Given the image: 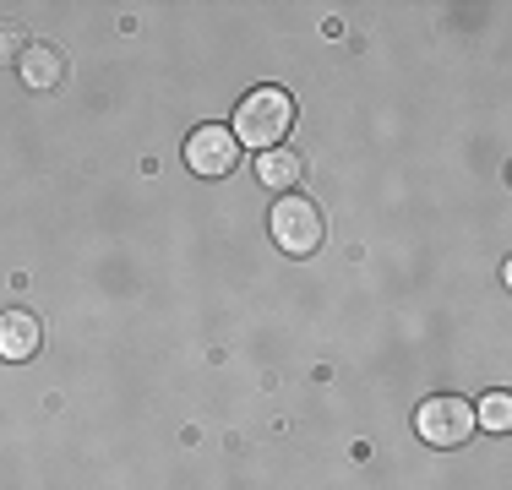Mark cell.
Instances as JSON below:
<instances>
[{
    "label": "cell",
    "mask_w": 512,
    "mask_h": 490,
    "mask_svg": "<svg viewBox=\"0 0 512 490\" xmlns=\"http://www.w3.org/2000/svg\"><path fill=\"white\" fill-rule=\"evenodd\" d=\"M289 126H295V98L284 88H256L235 109V142L256 147V153H273L289 137Z\"/></svg>",
    "instance_id": "cell-1"
},
{
    "label": "cell",
    "mask_w": 512,
    "mask_h": 490,
    "mask_svg": "<svg viewBox=\"0 0 512 490\" xmlns=\"http://www.w3.org/2000/svg\"><path fill=\"white\" fill-rule=\"evenodd\" d=\"M414 431H420L425 447H463L480 425H474V403L442 392V398H425L420 409H414Z\"/></svg>",
    "instance_id": "cell-2"
},
{
    "label": "cell",
    "mask_w": 512,
    "mask_h": 490,
    "mask_svg": "<svg viewBox=\"0 0 512 490\" xmlns=\"http://www.w3.org/2000/svg\"><path fill=\"white\" fill-rule=\"evenodd\" d=\"M273 240H278V251H289V256H311L316 245H322V213H316V202H306V196H278L273 202Z\"/></svg>",
    "instance_id": "cell-3"
},
{
    "label": "cell",
    "mask_w": 512,
    "mask_h": 490,
    "mask_svg": "<svg viewBox=\"0 0 512 490\" xmlns=\"http://www.w3.org/2000/svg\"><path fill=\"white\" fill-rule=\"evenodd\" d=\"M235 158H240L235 131H224V126H197V131H191V142H186L191 175L218 180V175H229V169H235Z\"/></svg>",
    "instance_id": "cell-4"
},
{
    "label": "cell",
    "mask_w": 512,
    "mask_h": 490,
    "mask_svg": "<svg viewBox=\"0 0 512 490\" xmlns=\"http://www.w3.org/2000/svg\"><path fill=\"white\" fill-rule=\"evenodd\" d=\"M39 343H44V327H39L33 311H6L0 316V360L22 365V360L39 354Z\"/></svg>",
    "instance_id": "cell-5"
},
{
    "label": "cell",
    "mask_w": 512,
    "mask_h": 490,
    "mask_svg": "<svg viewBox=\"0 0 512 490\" xmlns=\"http://www.w3.org/2000/svg\"><path fill=\"white\" fill-rule=\"evenodd\" d=\"M300 175H306V164H300V153H289V147L256 153V180H262V186L284 191V186H300Z\"/></svg>",
    "instance_id": "cell-6"
},
{
    "label": "cell",
    "mask_w": 512,
    "mask_h": 490,
    "mask_svg": "<svg viewBox=\"0 0 512 490\" xmlns=\"http://www.w3.org/2000/svg\"><path fill=\"white\" fill-rule=\"evenodd\" d=\"M60 71H66V60H60L50 44H28V55H22V77H28V88H55Z\"/></svg>",
    "instance_id": "cell-7"
},
{
    "label": "cell",
    "mask_w": 512,
    "mask_h": 490,
    "mask_svg": "<svg viewBox=\"0 0 512 490\" xmlns=\"http://www.w3.org/2000/svg\"><path fill=\"white\" fill-rule=\"evenodd\" d=\"M474 425H485V431H512V398L507 392H485L480 409H474Z\"/></svg>",
    "instance_id": "cell-8"
}]
</instances>
